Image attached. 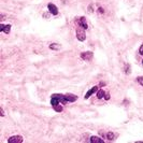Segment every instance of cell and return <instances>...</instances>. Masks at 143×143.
Listing matches in <instances>:
<instances>
[{
    "mask_svg": "<svg viewBox=\"0 0 143 143\" xmlns=\"http://www.w3.org/2000/svg\"><path fill=\"white\" fill-rule=\"evenodd\" d=\"M93 57H94V54H93V52H90V51L83 52V53H81V58L83 59V60H85V61L92 60Z\"/></svg>",
    "mask_w": 143,
    "mask_h": 143,
    "instance_id": "1",
    "label": "cell"
},
{
    "mask_svg": "<svg viewBox=\"0 0 143 143\" xmlns=\"http://www.w3.org/2000/svg\"><path fill=\"white\" fill-rule=\"evenodd\" d=\"M77 38L79 41H85L86 39V35H85V32H84V29H81V28H78L77 29Z\"/></svg>",
    "mask_w": 143,
    "mask_h": 143,
    "instance_id": "2",
    "label": "cell"
},
{
    "mask_svg": "<svg viewBox=\"0 0 143 143\" xmlns=\"http://www.w3.org/2000/svg\"><path fill=\"white\" fill-rule=\"evenodd\" d=\"M9 143H22L23 142V137L22 136H12L11 138L8 139Z\"/></svg>",
    "mask_w": 143,
    "mask_h": 143,
    "instance_id": "3",
    "label": "cell"
},
{
    "mask_svg": "<svg viewBox=\"0 0 143 143\" xmlns=\"http://www.w3.org/2000/svg\"><path fill=\"white\" fill-rule=\"evenodd\" d=\"M78 25L80 26L81 28H83V29H87V27H88V25H87V22H86V18L84 16L78 18Z\"/></svg>",
    "mask_w": 143,
    "mask_h": 143,
    "instance_id": "4",
    "label": "cell"
},
{
    "mask_svg": "<svg viewBox=\"0 0 143 143\" xmlns=\"http://www.w3.org/2000/svg\"><path fill=\"white\" fill-rule=\"evenodd\" d=\"M47 9H49L50 13H51L52 15H57V14H58V9H57V7L55 6V5H53V3H49V5H47Z\"/></svg>",
    "mask_w": 143,
    "mask_h": 143,
    "instance_id": "5",
    "label": "cell"
},
{
    "mask_svg": "<svg viewBox=\"0 0 143 143\" xmlns=\"http://www.w3.org/2000/svg\"><path fill=\"white\" fill-rule=\"evenodd\" d=\"M65 99H66L67 102H74V101H77L78 96H75L74 94H66Z\"/></svg>",
    "mask_w": 143,
    "mask_h": 143,
    "instance_id": "6",
    "label": "cell"
},
{
    "mask_svg": "<svg viewBox=\"0 0 143 143\" xmlns=\"http://www.w3.org/2000/svg\"><path fill=\"white\" fill-rule=\"evenodd\" d=\"M98 92V86H94V87H92L88 92H87L86 94H85V96H84V99H88L92 95H94L95 93H97Z\"/></svg>",
    "mask_w": 143,
    "mask_h": 143,
    "instance_id": "7",
    "label": "cell"
},
{
    "mask_svg": "<svg viewBox=\"0 0 143 143\" xmlns=\"http://www.w3.org/2000/svg\"><path fill=\"white\" fill-rule=\"evenodd\" d=\"M0 31H1V32H5V33H10L11 25H3V24H1V25H0Z\"/></svg>",
    "mask_w": 143,
    "mask_h": 143,
    "instance_id": "8",
    "label": "cell"
},
{
    "mask_svg": "<svg viewBox=\"0 0 143 143\" xmlns=\"http://www.w3.org/2000/svg\"><path fill=\"white\" fill-rule=\"evenodd\" d=\"M89 141L92 142V143H103L104 141H103V139H101V138H99V137H95V136H93V137H90V139H89Z\"/></svg>",
    "mask_w": 143,
    "mask_h": 143,
    "instance_id": "9",
    "label": "cell"
},
{
    "mask_svg": "<svg viewBox=\"0 0 143 143\" xmlns=\"http://www.w3.org/2000/svg\"><path fill=\"white\" fill-rule=\"evenodd\" d=\"M96 96L98 99H102V98H104L105 96V93H104V90L103 89H98V92L96 93Z\"/></svg>",
    "mask_w": 143,
    "mask_h": 143,
    "instance_id": "10",
    "label": "cell"
},
{
    "mask_svg": "<svg viewBox=\"0 0 143 143\" xmlns=\"http://www.w3.org/2000/svg\"><path fill=\"white\" fill-rule=\"evenodd\" d=\"M59 47H60V45L57 44V43H52V44L50 45V49L51 50H58Z\"/></svg>",
    "mask_w": 143,
    "mask_h": 143,
    "instance_id": "11",
    "label": "cell"
},
{
    "mask_svg": "<svg viewBox=\"0 0 143 143\" xmlns=\"http://www.w3.org/2000/svg\"><path fill=\"white\" fill-rule=\"evenodd\" d=\"M53 108H54V110L56 111V112H61V111H62V106L60 105V103H59V104H56V105H54Z\"/></svg>",
    "mask_w": 143,
    "mask_h": 143,
    "instance_id": "12",
    "label": "cell"
},
{
    "mask_svg": "<svg viewBox=\"0 0 143 143\" xmlns=\"http://www.w3.org/2000/svg\"><path fill=\"white\" fill-rule=\"evenodd\" d=\"M106 138H108L109 140H114L115 134H114L113 132H108V133H106Z\"/></svg>",
    "mask_w": 143,
    "mask_h": 143,
    "instance_id": "13",
    "label": "cell"
},
{
    "mask_svg": "<svg viewBox=\"0 0 143 143\" xmlns=\"http://www.w3.org/2000/svg\"><path fill=\"white\" fill-rule=\"evenodd\" d=\"M130 72H131V71H130V66L128 65V63H126V65H125V73L129 74Z\"/></svg>",
    "mask_w": 143,
    "mask_h": 143,
    "instance_id": "14",
    "label": "cell"
},
{
    "mask_svg": "<svg viewBox=\"0 0 143 143\" xmlns=\"http://www.w3.org/2000/svg\"><path fill=\"white\" fill-rule=\"evenodd\" d=\"M137 82H138L140 85L143 86V77H138V78H137Z\"/></svg>",
    "mask_w": 143,
    "mask_h": 143,
    "instance_id": "15",
    "label": "cell"
},
{
    "mask_svg": "<svg viewBox=\"0 0 143 143\" xmlns=\"http://www.w3.org/2000/svg\"><path fill=\"white\" fill-rule=\"evenodd\" d=\"M139 53H140V55H143V44L140 46V49H139Z\"/></svg>",
    "mask_w": 143,
    "mask_h": 143,
    "instance_id": "16",
    "label": "cell"
},
{
    "mask_svg": "<svg viewBox=\"0 0 143 143\" xmlns=\"http://www.w3.org/2000/svg\"><path fill=\"white\" fill-rule=\"evenodd\" d=\"M0 114H1V116H5V111H3V109H2V108L0 109Z\"/></svg>",
    "mask_w": 143,
    "mask_h": 143,
    "instance_id": "17",
    "label": "cell"
},
{
    "mask_svg": "<svg viewBox=\"0 0 143 143\" xmlns=\"http://www.w3.org/2000/svg\"><path fill=\"white\" fill-rule=\"evenodd\" d=\"M104 99H105V100H109V99H110V95H109V94H105Z\"/></svg>",
    "mask_w": 143,
    "mask_h": 143,
    "instance_id": "18",
    "label": "cell"
},
{
    "mask_svg": "<svg viewBox=\"0 0 143 143\" xmlns=\"http://www.w3.org/2000/svg\"><path fill=\"white\" fill-rule=\"evenodd\" d=\"M98 10H99V13H103V12H104V10H103L102 8H99Z\"/></svg>",
    "mask_w": 143,
    "mask_h": 143,
    "instance_id": "19",
    "label": "cell"
},
{
    "mask_svg": "<svg viewBox=\"0 0 143 143\" xmlns=\"http://www.w3.org/2000/svg\"><path fill=\"white\" fill-rule=\"evenodd\" d=\"M142 63H143V60H142Z\"/></svg>",
    "mask_w": 143,
    "mask_h": 143,
    "instance_id": "20",
    "label": "cell"
}]
</instances>
